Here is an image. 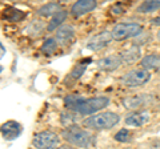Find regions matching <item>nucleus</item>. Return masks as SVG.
<instances>
[{
	"instance_id": "obj_2",
	"label": "nucleus",
	"mask_w": 160,
	"mask_h": 149,
	"mask_svg": "<svg viewBox=\"0 0 160 149\" xmlns=\"http://www.w3.org/2000/svg\"><path fill=\"white\" fill-rule=\"evenodd\" d=\"M62 136L69 145L78 148H89L95 141V136L91 132H88L78 125H71L63 129Z\"/></svg>"
},
{
	"instance_id": "obj_8",
	"label": "nucleus",
	"mask_w": 160,
	"mask_h": 149,
	"mask_svg": "<svg viewBox=\"0 0 160 149\" xmlns=\"http://www.w3.org/2000/svg\"><path fill=\"white\" fill-rule=\"evenodd\" d=\"M96 65H98V69H100V71L113 72V71H116L120 65H123V60L119 53L108 55V56H104L100 59V60H98Z\"/></svg>"
},
{
	"instance_id": "obj_6",
	"label": "nucleus",
	"mask_w": 160,
	"mask_h": 149,
	"mask_svg": "<svg viewBox=\"0 0 160 149\" xmlns=\"http://www.w3.org/2000/svg\"><path fill=\"white\" fill-rule=\"evenodd\" d=\"M32 144L36 149H58L60 144V137L55 132L43 131L33 136Z\"/></svg>"
},
{
	"instance_id": "obj_11",
	"label": "nucleus",
	"mask_w": 160,
	"mask_h": 149,
	"mask_svg": "<svg viewBox=\"0 0 160 149\" xmlns=\"http://www.w3.org/2000/svg\"><path fill=\"white\" fill-rule=\"evenodd\" d=\"M149 118L151 116L147 111H133L126 116L124 121L129 127H142L149 121Z\"/></svg>"
},
{
	"instance_id": "obj_23",
	"label": "nucleus",
	"mask_w": 160,
	"mask_h": 149,
	"mask_svg": "<svg viewBox=\"0 0 160 149\" xmlns=\"http://www.w3.org/2000/svg\"><path fill=\"white\" fill-rule=\"evenodd\" d=\"M111 11H112V13H115V15H119V13H122V12H123V9L120 8L119 4H116V6H113V7L111 8Z\"/></svg>"
},
{
	"instance_id": "obj_28",
	"label": "nucleus",
	"mask_w": 160,
	"mask_h": 149,
	"mask_svg": "<svg viewBox=\"0 0 160 149\" xmlns=\"http://www.w3.org/2000/svg\"><path fill=\"white\" fill-rule=\"evenodd\" d=\"M158 39H159V41H160V31L158 32Z\"/></svg>"
},
{
	"instance_id": "obj_14",
	"label": "nucleus",
	"mask_w": 160,
	"mask_h": 149,
	"mask_svg": "<svg viewBox=\"0 0 160 149\" xmlns=\"http://www.w3.org/2000/svg\"><path fill=\"white\" fill-rule=\"evenodd\" d=\"M73 37H75V29L69 24L62 26L55 33V39L58 40L59 44H63V46H68L73 40Z\"/></svg>"
},
{
	"instance_id": "obj_1",
	"label": "nucleus",
	"mask_w": 160,
	"mask_h": 149,
	"mask_svg": "<svg viewBox=\"0 0 160 149\" xmlns=\"http://www.w3.org/2000/svg\"><path fill=\"white\" fill-rule=\"evenodd\" d=\"M64 105L68 111H73L79 115H95L103 108L109 105V99L106 96L82 97L79 95H68L64 99Z\"/></svg>"
},
{
	"instance_id": "obj_20",
	"label": "nucleus",
	"mask_w": 160,
	"mask_h": 149,
	"mask_svg": "<svg viewBox=\"0 0 160 149\" xmlns=\"http://www.w3.org/2000/svg\"><path fill=\"white\" fill-rule=\"evenodd\" d=\"M59 47V43L58 40L55 37H51V39H48V40H46L43 43V46L42 48H40V51H42L44 55H52L56 52V49Z\"/></svg>"
},
{
	"instance_id": "obj_9",
	"label": "nucleus",
	"mask_w": 160,
	"mask_h": 149,
	"mask_svg": "<svg viewBox=\"0 0 160 149\" xmlns=\"http://www.w3.org/2000/svg\"><path fill=\"white\" fill-rule=\"evenodd\" d=\"M152 103V96L149 95H133V96H127L122 100V104L126 109H138L143 108Z\"/></svg>"
},
{
	"instance_id": "obj_27",
	"label": "nucleus",
	"mask_w": 160,
	"mask_h": 149,
	"mask_svg": "<svg viewBox=\"0 0 160 149\" xmlns=\"http://www.w3.org/2000/svg\"><path fill=\"white\" fill-rule=\"evenodd\" d=\"M0 47H2V57H4V46L2 44V46H0Z\"/></svg>"
},
{
	"instance_id": "obj_13",
	"label": "nucleus",
	"mask_w": 160,
	"mask_h": 149,
	"mask_svg": "<svg viewBox=\"0 0 160 149\" xmlns=\"http://www.w3.org/2000/svg\"><path fill=\"white\" fill-rule=\"evenodd\" d=\"M98 7V3L95 2V0H79L72 6L71 8V13L73 16H83V15H86L88 12H92L95 8Z\"/></svg>"
},
{
	"instance_id": "obj_16",
	"label": "nucleus",
	"mask_w": 160,
	"mask_h": 149,
	"mask_svg": "<svg viewBox=\"0 0 160 149\" xmlns=\"http://www.w3.org/2000/svg\"><path fill=\"white\" fill-rule=\"evenodd\" d=\"M60 11H62V6L59 3H47L38 9V15L43 17H49V16L53 17Z\"/></svg>"
},
{
	"instance_id": "obj_24",
	"label": "nucleus",
	"mask_w": 160,
	"mask_h": 149,
	"mask_svg": "<svg viewBox=\"0 0 160 149\" xmlns=\"http://www.w3.org/2000/svg\"><path fill=\"white\" fill-rule=\"evenodd\" d=\"M153 26H158V27H160V16H158V17H155V19H152V22H151Z\"/></svg>"
},
{
	"instance_id": "obj_25",
	"label": "nucleus",
	"mask_w": 160,
	"mask_h": 149,
	"mask_svg": "<svg viewBox=\"0 0 160 149\" xmlns=\"http://www.w3.org/2000/svg\"><path fill=\"white\" fill-rule=\"evenodd\" d=\"M152 149H160V140L155 141V142L152 144Z\"/></svg>"
},
{
	"instance_id": "obj_22",
	"label": "nucleus",
	"mask_w": 160,
	"mask_h": 149,
	"mask_svg": "<svg viewBox=\"0 0 160 149\" xmlns=\"http://www.w3.org/2000/svg\"><path fill=\"white\" fill-rule=\"evenodd\" d=\"M75 120H76V118H75V116L71 113V111H67V112L62 113V123L66 125V128L71 127V125H75V124H73Z\"/></svg>"
},
{
	"instance_id": "obj_4",
	"label": "nucleus",
	"mask_w": 160,
	"mask_h": 149,
	"mask_svg": "<svg viewBox=\"0 0 160 149\" xmlns=\"http://www.w3.org/2000/svg\"><path fill=\"white\" fill-rule=\"evenodd\" d=\"M151 80V73L144 68H133L128 71L122 77V83L127 88H138L143 87Z\"/></svg>"
},
{
	"instance_id": "obj_17",
	"label": "nucleus",
	"mask_w": 160,
	"mask_h": 149,
	"mask_svg": "<svg viewBox=\"0 0 160 149\" xmlns=\"http://www.w3.org/2000/svg\"><path fill=\"white\" fill-rule=\"evenodd\" d=\"M67 16H68V12L67 11H64V9H62L60 12H58L55 16L49 20V23H48V26H47V31L48 32H52V31H55V29H58L63 26V23H64V20L67 19Z\"/></svg>"
},
{
	"instance_id": "obj_5",
	"label": "nucleus",
	"mask_w": 160,
	"mask_h": 149,
	"mask_svg": "<svg viewBox=\"0 0 160 149\" xmlns=\"http://www.w3.org/2000/svg\"><path fill=\"white\" fill-rule=\"evenodd\" d=\"M143 26L139 23H119L113 27L112 29V37L113 40L122 41V40H127L135 36H139L143 32Z\"/></svg>"
},
{
	"instance_id": "obj_19",
	"label": "nucleus",
	"mask_w": 160,
	"mask_h": 149,
	"mask_svg": "<svg viewBox=\"0 0 160 149\" xmlns=\"http://www.w3.org/2000/svg\"><path fill=\"white\" fill-rule=\"evenodd\" d=\"M160 9V0H148V2H143L136 8L138 13H151Z\"/></svg>"
},
{
	"instance_id": "obj_12",
	"label": "nucleus",
	"mask_w": 160,
	"mask_h": 149,
	"mask_svg": "<svg viewBox=\"0 0 160 149\" xmlns=\"http://www.w3.org/2000/svg\"><path fill=\"white\" fill-rule=\"evenodd\" d=\"M119 55L123 60V64L129 65V64L136 63L139 59L142 57V48H140L139 46H136V44H132V46H129L128 48L123 49Z\"/></svg>"
},
{
	"instance_id": "obj_3",
	"label": "nucleus",
	"mask_w": 160,
	"mask_h": 149,
	"mask_svg": "<svg viewBox=\"0 0 160 149\" xmlns=\"http://www.w3.org/2000/svg\"><path fill=\"white\" fill-rule=\"evenodd\" d=\"M120 116L115 112H100L98 115H92L84 120V125L95 131H106L118 125Z\"/></svg>"
},
{
	"instance_id": "obj_7",
	"label": "nucleus",
	"mask_w": 160,
	"mask_h": 149,
	"mask_svg": "<svg viewBox=\"0 0 160 149\" xmlns=\"http://www.w3.org/2000/svg\"><path fill=\"white\" fill-rule=\"evenodd\" d=\"M112 40H113L112 32L102 31L100 33L95 35V36H92L91 39H89L88 43H87V48L91 49V51H95V52H96V51H102V49L106 48Z\"/></svg>"
},
{
	"instance_id": "obj_18",
	"label": "nucleus",
	"mask_w": 160,
	"mask_h": 149,
	"mask_svg": "<svg viewBox=\"0 0 160 149\" xmlns=\"http://www.w3.org/2000/svg\"><path fill=\"white\" fill-rule=\"evenodd\" d=\"M142 68L144 69H158L160 68V55L159 53H151L143 57L142 60Z\"/></svg>"
},
{
	"instance_id": "obj_15",
	"label": "nucleus",
	"mask_w": 160,
	"mask_h": 149,
	"mask_svg": "<svg viewBox=\"0 0 160 149\" xmlns=\"http://www.w3.org/2000/svg\"><path fill=\"white\" fill-rule=\"evenodd\" d=\"M91 61L89 59H87V60H84V61H80V63H78L76 65L73 67V69L71 72L68 73V76L64 79V84L66 85H72V84H75L80 77L83 76V73H84V71L87 69V64Z\"/></svg>"
},
{
	"instance_id": "obj_21",
	"label": "nucleus",
	"mask_w": 160,
	"mask_h": 149,
	"mask_svg": "<svg viewBox=\"0 0 160 149\" xmlns=\"http://www.w3.org/2000/svg\"><path fill=\"white\" fill-rule=\"evenodd\" d=\"M131 132L128 129H120V131L115 135V140L119 141V142H127L131 140Z\"/></svg>"
},
{
	"instance_id": "obj_26",
	"label": "nucleus",
	"mask_w": 160,
	"mask_h": 149,
	"mask_svg": "<svg viewBox=\"0 0 160 149\" xmlns=\"http://www.w3.org/2000/svg\"><path fill=\"white\" fill-rule=\"evenodd\" d=\"M58 149H75V148L71 147V145H62V147H59Z\"/></svg>"
},
{
	"instance_id": "obj_10",
	"label": "nucleus",
	"mask_w": 160,
	"mask_h": 149,
	"mask_svg": "<svg viewBox=\"0 0 160 149\" xmlns=\"http://www.w3.org/2000/svg\"><path fill=\"white\" fill-rule=\"evenodd\" d=\"M23 128L18 121L9 120L2 125V137L7 141H13L22 135Z\"/></svg>"
}]
</instances>
